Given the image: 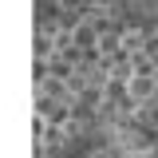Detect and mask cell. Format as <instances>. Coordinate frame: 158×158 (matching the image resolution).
I'll return each instance as SVG.
<instances>
[{
    "instance_id": "6da1fadb",
    "label": "cell",
    "mask_w": 158,
    "mask_h": 158,
    "mask_svg": "<svg viewBox=\"0 0 158 158\" xmlns=\"http://www.w3.org/2000/svg\"><path fill=\"white\" fill-rule=\"evenodd\" d=\"M48 158H158V131L107 115L75 131Z\"/></svg>"
},
{
    "instance_id": "7a4b0ae2",
    "label": "cell",
    "mask_w": 158,
    "mask_h": 158,
    "mask_svg": "<svg viewBox=\"0 0 158 158\" xmlns=\"http://www.w3.org/2000/svg\"><path fill=\"white\" fill-rule=\"evenodd\" d=\"M118 12L135 24H146V28H158V0H118Z\"/></svg>"
}]
</instances>
